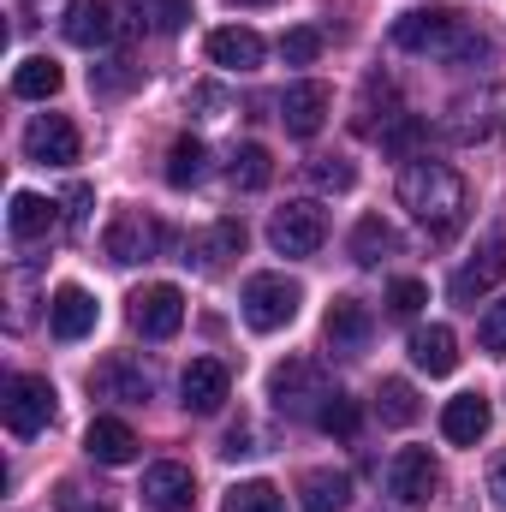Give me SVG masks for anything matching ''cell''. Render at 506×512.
<instances>
[{
  "label": "cell",
  "mask_w": 506,
  "mask_h": 512,
  "mask_svg": "<svg viewBox=\"0 0 506 512\" xmlns=\"http://www.w3.org/2000/svg\"><path fill=\"white\" fill-rule=\"evenodd\" d=\"M60 84H66V72H60L48 54H30V60H18V72H12V96H18V102H48Z\"/></svg>",
  "instance_id": "26"
},
{
  "label": "cell",
  "mask_w": 506,
  "mask_h": 512,
  "mask_svg": "<svg viewBox=\"0 0 506 512\" xmlns=\"http://www.w3.org/2000/svg\"><path fill=\"white\" fill-rule=\"evenodd\" d=\"M179 393H185V411L191 417H215L233 399V376H227L221 358H191L185 376H179Z\"/></svg>",
  "instance_id": "11"
},
{
  "label": "cell",
  "mask_w": 506,
  "mask_h": 512,
  "mask_svg": "<svg viewBox=\"0 0 506 512\" xmlns=\"http://www.w3.org/2000/svg\"><path fill=\"white\" fill-rule=\"evenodd\" d=\"M131 12H137V24L143 30H155V36H179L185 24H191V0H131Z\"/></svg>",
  "instance_id": "29"
},
{
  "label": "cell",
  "mask_w": 506,
  "mask_h": 512,
  "mask_svg": "<svg viewBox=\"0 0 506 512\" xmlns=\"http://www.w3.org/2000/svg\"><path fill=\"white\" fill-rule=\"evenodd\" d=\"M143 501H149L155 512H191L197 483H191V471H185V465L161 459V465H149V471H143Z\"/></svg>",
  "instance_id": "17"
},
{
  "label": "cell",
  "mask_w": 506,
  "mask_h": 512,
  "mask_svg": "<svg viewBox=\"0 0 506 512\" xmlns=\"http://www.w3.org/2000/svg\"><path fill=\"white\" fill-rule=\"evenodd\" d=\"M376 411H381V423H393V429H405V423H417V387L411 382H381L376 393Z\"/></svg>",
  "instance_id": "32"
},
{
  "label": "cell",
  "mask_w": 506,
  "mask_h": 512,
  "mask_svg": "<svg viewBox=\"0 0 506 512\" xmlns=\"http://www.w3.org/2000/svg\"><path fill=\"white\" fill-rule=\"evenodd\" d=\"M322 239H328V215H322L316 203H286V209H274V221H268V245L280 256H316Z\"/></svg>",
  "instance_id": "7"
},
{
  "label": "cell",
  "mask_w": 506,
  "mask_h": 512,
  "mask_svg": "<svg viewBox=\"0 0 506 512\" xmlns=\"http://www.w3.org/2000/svg\"><path fill=\"white\" fill-rule=\"evenodd\" d=\"M221 453H227V459H245V453H256V447H251V429H233Z\"/></svg>",
  "instance_id": "42"
},
{
  "label": "cell",
  "mask_w": 506,
  "mask_h": 512,
  "mask_svg": "<svg viewBox=\"0 0 506 512\" xmlns=\"http://www.w3.org/2000/svg\"><path fill=\"white\" fill-rule=\"evenodd\" d=\"M0 411H6V429H12L18 441L42 435V429L54 423V382H48V376H12Z\"/></svg>",
  "instance_id": "5"
},
{
  "label": "cell",
  "mask_w": 506,
  "mask_h": 512,
  "mask_svg": "<svg viewBox=\"0 0 506 512\" xmlns=\"http://www.w3.org/2000/svg\"><path fill=\"white\" fill-rule=\"evenodd\" d=\"M298 507L304 512H346L352 507V477L346 471H310L298 483Z\"/></svg>",
  "instance_id": "25"
},
{
  "label": "cell",
  "mask_w": 506,
  "mask_h": 512,
  "mask_svg": "<svg viewBox=\"0 0 506 512\" xmlns=\"http://www.w3.org/2000/svg\"><path fill=\"white\" fill-rule=\"evenodd\" d=\"M245 251V221H215V227H203L191 245H185V262L191 268H203V274H221L227 268V256H239Z\"/></svg>",
  "instance_id": "15"
},
{
  "label": "cell",
  "mask_w": 506,
  "mask_h": 512,
  "mask_svg": "<svg viewBox=\"0 0 506 512\" xmlns=\"http://www.w3.org/2000/svg\"><path fill=\"white\" fill-rule=\"evenodd\" d=\"M393 251H399V233H393L381 215H364V221L352 227V262H358V268H376L381 256H393Z\"/></svg>",
  "instance_id": "27"
},
{
  "label": "cell",
  "mask_w": 506,
  "mask_h": 512,
  "mask_svg": "<svg viewBox=\"0 0 506 512\" xmlns=\"http://www.w3.org/2000/svg\"><path fill=\"white\" fill-rule=\"evenodd\" d=\"M78 149H84V137H78V126H72L66 114H36V120L24 126V155H30L36 167H72Z\"/></svg>",
  "instance_id": "8"
},
{
  "label": "cell",
  "mask_w": 506,
  "mask_h": 512,
  "mask_svg": "<svg viewBox=\"0 0 506 512\" xmlns=\"http://www.w3.org/2000/svg\"><path fill=\"white\" fill-rule=\"evenodd\" d=\"M280 54H286V66H310V60L322 54V30H310V24L286 30V36H280Z\"/></svg>",
  "instance_id": "35"
},
{
  "label": "cell",
  "mask_w": 506,
  "mask_h": 512,
  "mask_svg": "<svg viewBox=\"0 0 506 512\" xmlns=\"http://www.w3.org/2000/svg\"><path fill=\"white\" fill-rule=\"evenodd\" d=\"M209 60L221 72H256L262 66V36L245 30V24H221V30H209Z\"/></svg>",
  "instance_id": "20"
},
{
  "label": "cell",
  "mask_w": 506,
  "mask_h": 512,
  "mask_svg": "<svg viewBox=\"0 0 506 512\" xmlns=\"http://www.w3.org/2000/svg\"><path fill=\"white\" fill-rule=\"evenodd\" d=\"M489 399L483 393H459V399H447V411H441V435L453 441V447H477L483 435H489Z\"/></svg>",
  "instance_id": "19"
},
{
  "label": "cell",
  "mask_w": 506,
  "mask_h": 512,
  "mask_svg": "<svg viewBox=\"0 0 506 512\" xmlns=\"http://www.w3.org/2000/svg\"><path fill=\"white\" fill-rule=\"evenodd\" d=\"M6 227H12V239L36 245V239H48V233L60 227V203H48V197H36V191H12Z\"/></svg>",
  "instance_id": "22"
},
{
  "label": "cell",
  "mask_w": 506,
  "mask_h": 512,
  "mask_svg": "<svg viewBox=\"0 0 506 512\" xmlns=\"http://www.w3.org/2000/svg\"><path fill=\"white\" fill-rule=\"evenodd\" d=\"M179 322H185V292L179 286H143L137 298H131V328L143 334V340H173L179 334Z\"/></svg>",
  "instance_id": "9"
},
{
  "label": "cell",
  "mask_w": 506,
  "mask_h": 512,
  "mask_svg": "<svg viewBox=\"0 0 506 512\" xmlns=\"http://www.w3.org/2000/svg\"><path fill=\"white\" fill-rule=\"evenodd\" d=\"M239 304H245V322H251L256 334H280V328L298 316L304 286H298V280H286V274H251Z\"/></svg>",
  "instance_id": "3"
},
{
  "label": "cell",
  "mask_w": 506,
  "mask_h": 512,
  "mask_svg": "<svg viewBox=\"0 0 506 512\" xmlns=\"http://www.w3.org/2000/svg\"><path fill=\"white\" fill-rule=\"evenodd\" d=\"M477 340H483V352H495V358H506V298H501V304H489V316H483Z\"/></svg>",
  "instance_id": "37"
},
{
  "label": "cell",
  "mask_w": 506,
  "mask_h": 512,
  "mask_svg": "<svg viewBox=\"0 0 506 512\" xmlns=\"http://www.w3.org/2000/svg\"><path fill=\"white\" fill-rule=\"evenodd\" d=\"M90 393L96 399H120V405H143L149 399V376L131 358H108V364L90 370Z\"/></svg>",
  "instance_id": "21"
},
{
  "label": "cell",
  "mask_w": 506,
  "mask_h": 512,
  "mask_svg": "<svg viewBox=\"0 0 506 512\" xmlns=\"http://www.w3.org/2000/svg\"><path fill=\"white\" fill-rule=\"evenodd\" d=\"M60 30H66L72 48H108L114 42V6L108 0H72Z\"/></svg>",
  "instance_id": "18"
},
{
  "label": "cell",
  "mask_w": 506,
  "mask_h": 512,
  "mask_svg": "<svg viewBox=\"0 0 506 512\" xmlns=\"http://www.w3.org/2000/svg\"><path fill=\"white\" fill-rule=\"evenodd\" d=\"M322 334H328V346H334L340 358H358V352L370 346L376 322H370V310H364L358 298H334L328 316H322Z\"/></svg>",
  "instance_id": "13"
},
{
  "label": "cell",
  "mask_w": 506,
  "mask_h": 512,
  "mask_svg": "<svg viewBox=\"0 0 506 512\" xmlns=\"http://www.w3.org/2000/svg\"><path fill=\"white\" fill-rule=\"evenodd\" d=\"M411 364H417L423 376H453V370H459V340H453V328H441V322L417 328V334H411Z\"/></svg>",
  "instance_id": "23"
},
{
  "label": "cell",
  "mask_w": 506,
  "mask_h": 512,
  "mask_svg": "<svg viewBox=\"0 0 506 512\" xmlns=\"http://www.w3.org/2000/svg\"><path fill=\"white\" fill-rule=\"evenodd\" d=\"M203 173H209V149H203L197 137H179V143L167 149V185H173V191H191Z\"/></svg>",
  "instance_id": "28"
},
{
  "label": "cell",
  "mask_w": 506,
  "mask_h": 512,
  "mask_svg": "<svg viewBox=\"0 0 506 512\" xmlns=\"http://www.w3.org/2000/svg\"><path fill=\"white\" fill-rule=\"evenodd\" d=\"M399 203H405L435 239H453L459 221H465V179H459L447 161L417 155V161H405V173H399Z\"/></svg>",
  "instance_id": "1"
},
{
  "label": "cell",
  "mask_w": 506,
  "mask_h": 512,
  "mask_svg": "<svg viewBox=\"0 0 506 512\" xmlns=\"http://www.w3.org/2000/svg\"><path fill=\"white\" fill-rule=\"evenodd\" d=\"M233 6H268V0H233Z\"/></svg>",
  "instance_id": "43"
},
{
  "label": "cell",
  "mask_w": 506,
  "mask_h": 512,
  "mask_svg": "<svg viewBox=\"0 0 506 512\" xmlns=\"http://www.w3.org/2000/svg\"><path fill=\"white\" fill-rule=\"evenodd\" d=\"M489 495H495V507H506V453H495V465H489Z\"/></svg>",
  "instance_id": "41"
},
{
  "label": "cell",
  "mask_w": 506,
  "mask_h": 512,
  "mask_svg": "<svg viewBox=\"0 0 506 512\" xmlns=\"http://www.w3.org/2000/svg\"><path fill=\"white\" fill-rule=\"evenodd\" d=\"M310 179H316L322 191H352V185H358V167L340 161V155H316V161H310Z\"/></svg>",
  "instance_id": "34"
},
{
  "label": "cell",
  "mask_w": 506,
  "mask_h": 512,
  "mask_svg": "<svg viewBox=\"0 0 506 512\" xmlns=\"http://www.w3.org/2000/svg\"><path fill=\"white\" fill-rule=\"evenodd\" d=\"M161 221L149 215V209H120L114 221H108V233H102V251L114 256L120 268H131V262H149V256L161 251Z\"/></svg>",
  "instance_id": "6"
},
{
  "label": "cell",
  "mask_w": 506,
  "mask_h": 512,
  "mask_svg": "<svg viewBox=\"0 0 506 512\" xmlns=\"http://www.w3.org/2000/svg\"><path fill=\"white\" fill-rule=\"evenodd\" d=\"M328 393H334V387L322 376V364H310V358H286V364L268 376V399H274L280 417H316Z\"/></svg>",
  "instance_id": "4"
},
{
  "label": "cell",
  "mask_w": 506,
  "mask_h": 512,
  "mask_svg": "<svg viewBox=\"0 0 506 512\" xmlns=\"http://www.w3.org/2000/svg\"><path fill=\"white\" fill-rule=\"evenodd\" d=\"M221 512H286V501H280V489H274V483L251 477V483H233V489H227Z\"/></svg>",
  "instance_id": "30"
},
{
  "label": "cell",
  "mask_w": 506,
  "mask_h": 512,
  "mask_svg": "<svg viewBox=\"0 0 506 512\" xmlns=\"http://www.w3.org/2000/svg\"><path fill=\"white\" fill-rule=\"evenodd\" d=\"M126 66H131V60H108V72H96V66H90V84H96V90H126V84H131Z\"/></svg>",
  "instance_id": "40"
},
{
  "label": "cell",
  "mask_w": 506,
  "mask_h": 512,
  "mask_svg": "<svg viewBox=\"0 0 506 512\" xmlns=\"http://www.w3.org/2000/svg\"><path fill=\"white\" fill-rule=\"evenodd\" d=\"M393 42L405 54H435V60H471L483 48V36H471L465 12H453V6H417L405 18H393Z\"/></svg>",
  "instance_id": "2"
},
{
  "label": "cell",
  "mask_w": 506,
  "mask_h": 512,
  "mask_svg": "<svg viewBox=\"0 0 506 512\" xmlns=\"http://www.w3.org/2000/svg\"><path fill=\"white\" fill-rule=\"evenodd\" d=\"M435 483H441V471H435L429 447H399V453H393V465H387V495H393L399 507H423V501L435 495Z\"/></svg>",
  "instance_id": "10"
},
{
  "label": "cell",
  "mask_w": 506,
  "mask_h": 512,
  "mask_svg": "<svg viewBox=\"0 0 506 512\" xmlns=\"http://www.w3.org/2000/svg\"><path fill=\"white\" fill-rule=\"evenodd\" d=\"M54 512H114V501H102V495H84L78 483H66V489L54 495Z\"/></svg>",
  "instance_id": "38"
},
{
  "label": "cell",
  "mask_w": 506,
  "mask_h": 512,
  "mask_svg": "<svg viewBox=\"0 0 506 512\" xmlns=\"http://www.w3.org/2000/svg\"><path fill=\"white\" fill-rule=\"evenodd\" d=\"M316 423H322L328 435H358V399H352V393H328L322 411H316Z\"/></svg>",
  "instance_id": "33"
},
{
  "label": "cell",
  "mask_w": 506,
  "mask_h": 512,
  "mask_svg": "<svg viewBox=\"0 0 506 512\" xmlns=\"http://www.w3.org/2000/svg\"><path fill=\"white\" fill-rule=\"evenodd\" d=\"M423 304H429V286H423V280H393V286H387V310H393V316L411 322Z\"/></svg>",
  "instance_id": "36"
},
{
  "label": "cell",
  "mask_w": 506,
  "mask_h": 512,
  "mask_svg": "<svg viewBox=\"0 0 506 512\" xmlns=\"http://www.w3.org/2000/svg\"><path fill=\"white\" fill-rule=\"evenodd\" d=\"M96 316H102V304H96L84 286H60L54 304H48V328H54V340H84V334H96Z\"/></svg>",
  "instance_id": "16"
},
{
  "label": "cell",
  "mask_w": 506,
  "mask_h": 512,
  "mask_svg": "<svg viewBox=\"0 0 506 512\" xmlns=\"http://www.w3.org/2000/svg\"><path fill=\"white\" fill-rule=\"evenodd\" d=\"M84 453H90L96 465H131V459H137V435H131L126 417H96L90 435H84Z\"/></svg>",
  "instance_id": "24"
},
{
  "label": "cell",
  "mask_w": 506,
  "mask_h": 512,
  "mask_svg": "<svg viewBox=\"0 0 506 512\" xmlns=\"http://www.w3.org/2000/svg\"><path fill=\"white\" fill-rule=\"evenodd\" d=\"M423 120H411V114H405V120H399V126L393 131H381V143H387V149H393V155H411V149H417V143H423Z\"/></svg>",
  "instance_id": "39"
},
{
  "label": "cell",
  "mask_w": 506,
  "mask_h": 512,
  "mask_svg": "<svg viewBox=\"0 0 506 512\" xmlns=\"http://www.w3.org/2000/svg\"><path fill=\"white\" fill-rule=\"evenodd\" d=\"M328 108H334V90L322 84V78H304V84H286V96H280V120L292 137H316L322 120H328Z\"/></svg>",
  "instance_id": "12"
},
{
  "label": "cell",
  "mask_w": 506,
  "mask_h": 512,
  "mask_svg": "<svg viewBox=\"0 0 506 512\" xmlns=\"http://www.w3.org/2000/svg\"><path fill=\"white\" fill-rule=\"evenodd\" d=\"M227 173H233L239 191H262V185L274 179V161H268L262 143H245V149H233V167H227Z\"/></svg>",
  "instance_id": "31"
},
{
  "label": "cell",
  "mask_w": 506,
  "mask_h": 512,
  "mask_svg": "<svg viewBox=\"0 0 506 512\" xmlns=\"http://www.w3.org/2000/svg\"><path fill=\"white\" fill-rule=\"evenodd\" d=\"M501 280H506V239H489L483 251L453 274V298H459V304H477V298H489Z\"/></svg>",
  "instance_id": "14"
}]
</instances>
